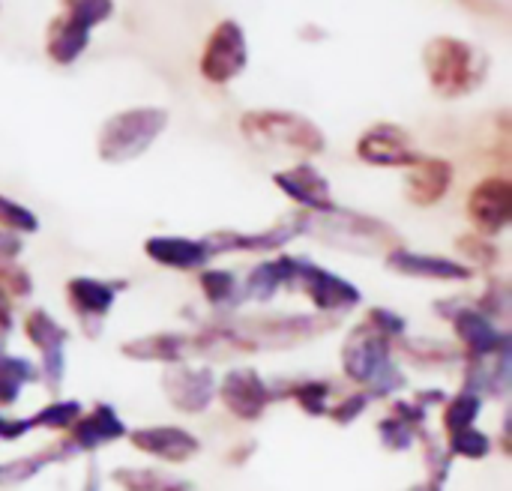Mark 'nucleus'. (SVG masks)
<instances>
[{"label":"nucleus","mask_w":512,"mask_h":491,"mask_svg":"<svg viewBox=\"0 0 512 491\" xmlns=\"http://www.w3.org/2000/svg\"><path fill=\"white\" fill-rule=\"evenodd\" d=\"M87 42H90V30L84 24L66 18L63 12L51 18L45 33V51L57 66H72L84 54Z\"/></svg>","instance_id":"obj_22"},{"label":"nucleus","mask_w":512,"mask_h":491,"mask_svg":"<svg viewBox=\"0 0 512 491\" xmlns=\"http://www.w3.org/2000/svg\"><path fill=\"white\" fill-rule=\"evenodd\" d=\"M78 417H81L78 402H54V405L42 408L36 417H30V429H69V426H75Z\"/></svg>","instance_id":"obj_30"},{"label":"nucleus","mask_w":512,"mask_h":491,"mask_svg":"<svg viewBox=\"0 0 512 491\" xmlns=\"http://www.w3.org/2000/svg\"><path fill=\"white\" fill-rule=\"evenodd\" d=\"M39 372L21 357H0V405H12L18 399V390L30 381H36Z\"/></svg>","instance_id":"obj_25"},{"label":"nucleus","mask_w":512,"mask_h":491,"mask_svg":"<svg viewBox=\"0 0 512 491\" xmlns=\"http://www.w3.org/2000/svg\"><path fill=\"white\" fill-rule=\"evenodd\" d=\"M294 399L297 405L312 414V417H321L327 411V399H330V384L327 381H306V384H297L294 387Z\"/></svg>","instance_id":"obj_33"},{"label":"nucleus","mask_w":512,"mask_h":491,"mask_svg":"<svg viewBox=\"0 0 512 491\" xmlns=\"http://www.w3.org/2000/svg\"><path fill=\"white\" fill-rule=\"evenodd\" d=\"M357 156L375 168H411L420 159L411 135L396 123H378L366 129L357 141Z\"/></svg>","instance_id":"obj_8"},{"label":"nucleus","mask_w":512,"mask_h":491,"mask_svg":"<svg viewBox=\"0 0 512 491\" xmlns=\"http://www.w3.org/2000/svg\"><path fill=\"white\" fill-rule=\"evenodd\" d=\"M123 435H126V426L120 423L117 411L111 405H96L87 417L75 420L69 444L78 453V450H96L102 444H111V441L123 438Z\"/></svg>","instance_id":"obj_21"},{"label":"nucleus","mask_w":512,"mask_h":491,"mask_svg":"<svg viewBox=\"0 0 512 491\" xmlns=\"http://www.w3.org/2000/svg\"><path fill=\"white\" fill-rule=\"evenodd\" d=\"M132 447L153 456V459H165V462H186L192 459L201 444L195 441V435H189L186 429L177 426H150V429H135L129 435Z\"/></svg>","instance_id":"obj_18"},{"label":"nucleus","mask_w":512,"mask_h":491,"mask_svg":"<svg viewBox=\"0 0 512 491\" xmlns=\"http://www.w3.org/2000/svg\"><path fill=\"white\" fill-rule=\"evenodd\" d=\"M480 408H483V396L471 393V390H462L444 411V429L447 435H456L462 429H471L474 420L480 417Z\"/></svg>","instance_id":"obj_27"},{"label":"nucleus","mask_w":512,"mask_h":491,"mask_svg":"<svg viewBox=\"0 0 512 491\" xmlns=\"http://www.w3.org/2000/svg\"><path fill=\"white\" fill-rule=\"evenodd\" d=\"M411 491H441V486H420V489H411Z\"/></svg>","instance_id":"obj_43"},{"label":"nucleus","mask_w":512,"mask_h":491,"mask_svg":"<svg viewBox=\"0 0 512 491\" xmlns=\"http://www.w3.org/2000/svg\"><path fill=\"white\" fill-rule=\"evenodd\" d=\"M417 348L405 345V351L417 360V363H450L456 360V351H450L444 342H414Z\"/></svg>","instance_id":"obj_36"},{"label":"nucleus","mask_w":512,"mask_h":491,"mask_svg":"<svg viewBox=\"0 0 512 491\" xmlns=\"http://www.w3.org/2000/svg\"><path fill=\"white\" fill-rule=\"evenodd\" d=\"M297 234H306V213H297V216L285 219L282 225H273L261 234L219 231V234H210L204 243H207L210 255H219V252H273V249H282L285 243H291Z\"/></svg>","instance_id":"obj_10"},{"label":"nucleus","mask_w":512,"mask_h":491,"mask_svg":"<svg viewBox=\"0 0 512 491\" xmlns=\"http://www.w3.org/2000/svg\"><path fill=\"white\" fill-rule=\"evenodd\" d=\"M306 234L321 237L324 243H333L339 249L351 252H381V249H399V237L393 228H387L381 219L354 213V210H327V213H306Z\"/></svg>","instance_id":"obj_5"},{"label":"nucleus","mask_w":512,"mask_h":491,"mask_svg":"<svg viewBox=\"0 0 512 491\" xmlns=\"http://www.w3.org/2000/svg\"><path fill=\"white\" fill-rule=\"evenodd\" d=\"M387 267L414 276V279H435V282H465L471 279V270L465 264H456L450 258H435V255H417L411 249H393L387 255Z\"/></svg>","instance_id":"obj_19"},{"label":"nucleus","mask_w":512,"mask_h":491,"mask_svg":"<svg viewBox=\"0 0 512 491\" xmlns=\"http://www.w3.org/2000/svg\"><path fill=\"white\" fill-rule=\"evenodd\" d=\"M342 366L351 381L369 387V393L375 396H387L405 387V375L390 360V339L372 324H360L351 333L342 351Z\"/></svg>","instance_id":"obj_3"},{"label":"nucleus","mask_w":512,"mask_h":491,"mask_svg":"<svg viewBox=\"0 0 512 491\" xmlns=\"http://www.w3.org/2000/svg\"><path fill=\"white\" fill-rule=\"evenodd\" d=\"M63 15L93 30L114 15V0H63Z\"/></svg>","instance_id":"obj_29"},{"label":"nucleus","mask_w":512,"mask_h":491,"mask_svg":"<svg viewBox=\"0 0 512 491\" xmlns=\"http://www.w3.org/2000/svg\"><path fill=\"white\" fill-rule=\"evenodd\" d=\"M0 228L9 231V234H15V231L18 234H30V231L39 228V219L27 207H21L18 201L0 195Z\"/></svg>","instance_id":"obj_31"},{"label":"nucleus","mask_w":512,"mask_h":491,"mask_svg":"<svg viewBox=\"0 0 512 491\" xmlns=\"http://www.w3.org/2000/svg\"><path fill=\"white\" fill-rule=\"evenodd\" d=\"M423 63L429 84L444 99H459L474 93L489 75V57L459 36H435L423 48Z\"/></svg>","instance_id":"obj_1"},{"label":"nucleus","mask_w":512,"mask_h":491,"mask_svg":"<svg viewBox=\"0 0 512 491\" xmlns=\"http://www.w3.org/2000/svg\"><path fill=\"white\" fill-rule=\"evenodd\" d=\"M453 186V165L447 159L435 156H420L405 177V198L417 207H432L438 204Z\"/></svg>","instance_id":"obj_16"},{"label":"nucleus","mask_w":512,"mask_h":491,"mask_svg":"<svg viewBox=\"0 0 512 491\" xmlns=\"http://www.w3.org/2000/svg\"><path fill=\"white\" fill-rule=\"evenodd\" d=\"M75 453V447L66 441L60 447H51V450H42L36 456H27V459H18V462H3L0 465V486H18V483H27L30 477H36L45 465L51 462H63Z\"/></svg>","instance_id":"obj_24"},{"label":"nucleus","mask_w":512,"mask_h":491,"mask_svg":"<svg viewBox=\"0 0 512 491\" xmlns=\"http://www.w3.org/2000/svg\"><path fill=\"white\" fill-rule=\"evenodd\" d=\"M459 249H462L468 258H474L480 267H489V264H495V261H498L495 246H492V243H486L483 237H462V240H459Z\"/></svg>","instance_id":"obj_37"},{"label":"nucleus","mask_w":512,"mask_h":491,"mask_svg":"<svg viewBox=\"0 0 512 491\" xmlns=\"http://www.w3.org/2000/svg\"><path fill=\"white\" fill-rule=\"evenodd\" d=\"M144 252L147 258L171 270H201L213 258L204 240H186V237H153L144 243Z\"/></svg>","instance_id":"obj_20"},{"label":"nucleus","mask_w":512,"mask_h":491,"mask_svg":"<svg viewBox=\"0 0 512 491\" xmlns=\"http://www.w3.org/2000/svg\"><path fill=\"white\" fill-rule=\"evenodd\" d=\"M366 405H369V393H354L339 408H333V420L336 423H354L366 411Z\"/></svg>","instance_id":"obj_38"},{"label":"nucleus","mask_w":512,"mask_h":491,"mask_svg":"<svg viewBox=\"0 0 512 491\" xmlns=\"http://www.w3.org/2000/svg\"><path fill=\"white\" fill-rule=\"evenodd\" d=\"M240 132L246 141L264 150H285L297 156H318L327 147L324 132L303 114L294 111H246L240 117Z\"/></svg>","instance_id":"obj_2"},{"label":"nucleus","mask_w":512,"mask_h":491,"mask_svg":"<svg viewBox=\"0 0 512 491\" xmlns=\"http://www.w3.org/2000/svg\"><path fill=\"white\" fill-rule=\"evenodd\" d=\"M273 183L300 207H306L309 213H327L333 210V195H330V183L321 171H315L312 165H294L285 168L279 174H273Z\"/></svg>","instance_id":"obj_15"},{"label":"nucleus","mask_w":512,"mask_h":491,"mask_svg":"<svg viewBox=\"0 0 512 491\" xmlns=\"http://www.w3.org/2000/svg\"><path fill=\"white\" fill-rule=\"evenodd\" d=\"M246 63H249V45L243 27L231 18L219 21L201 51V63H198L201 75L210 84H228L246 69Z\"/></svg>","instance_id":"obj_6"},{"label":"nucleus","mask_w":512,"mask_h":491,"mask_svg":"<svg viewBox=\"0 0 512 491\" xmlns=\"http://www.w3.org/2000/svg\"><path fill=\"white\" fill-rule=\"evenodd\" d=\"M291 288L312 297V303L321 312H351L360 303V291L351 282L339 279L336 273H330L324 267H315L306 258H297Z\"/></svg>","instance_id":"obj_7"},{"label":"nucleus","mask_w":512,"mask_h":491,"mask_svg":"<svg viewBox=\"0 0 512 491\" xmlns=\"http://www.w3.org/2000/svg\"><path fill=\"white\" fill-rule=\"evenodd\" d=\"M114 483H120L126 491H192L189 483H180L174 477H165L159 471H114L111 474Z\"/></svg>","instance_id":"obj_26"},{"label":"nucleus","mask_w":512,"mask_h":491,"mask_svg":"<svg viewBox=\"0 0 512 491\" xmlns=\"http://www.w3.org/2000/svg\"><path fill=\"white\" fill-rule=\"evenodd\" d=\"M198 282H201V291L207 294V303H213V306H234V303H240L237 276L234 273H228V270H201Z\"/></svg>","instance_id":"obj_28"},{"label":"nucleus","mask_w":512,"mask_h":491,"mask_svg":"<svg viewBox=\"0 0 512 491\" xmlns=\"http://www.w3.org/2000/svg\"><path fill=\"white\" fill-rule=\"evenodd\" d=\"M294 264L297 258L291 255H282L276 261H267V264H258L246 285H243V297L249 300H270L273 294H279L282 288H291V279H294ZM240 297V300H243Z\"/></svg>","instance_id":"obj_23"},{"label":"nucleus","mask_w":512,"mask_h":491,"mask_svg":"<svg viewBox=\"0 0 512 491\" xmlns=\"http://www.w3.org/2000/svg\"><path fill=\"white\" fill-rule=\"evenodd\" d=\"M24 432H30V420L0 417V441H18Z\"/></svg>","instance_id":"obj_39"},{"label":"nucleus","mask_w":512,"mask_h":491,"mask_svg":"<svg viewBox=\"0 0 512 491\" xmlns=\"http://www.w3.org/2000/svg\"><path fill=\"white\" fill-rule=\"evenodd\" d=\"M168 126V111L165 108H129L114 117H108L99 129V159L120 165L129 159H138Z\"/></svg>","instance_id":"obj_4"},{"label":"nucleus","mask_w":512,"mask_h":491,"mask_svg":"<svg viewBox=\"0 0 512 491\" xmlns=\"http://www.w3.org/2000/svg\"><path fill=\"white\" fill-rule=\"evenodd\" d=\"M21 252V240L9 231H0V261H12Z\"/></svg>","instance_id":"obj_40"},{"label":"nucleus","mask_w":512,"mask_h":491,"mask_svg":"<svg viewBox=\"0 0 512 491\" xmlns=\"http://www.w3.org/2000/svg\"><path fill=\"white\" fill-rule=\"evenodd\" d=\"M162 387L168 393V402L183 411V414H201L207 411V405L213 402L216 393V378L210 369H186V366H174L165 372Z\"/></svg>","instance_id":"obj_14"},{"label":"nucleus","mask_w":512,"mask_h":491,"mask_svg":"<svg viewBox=\"0 0 512 491\" xmlns=\"http://www.w3.org/2000/svg\"><path fill=\"white\" fill-rule=\"evenodd\" d=\"M468 216L480 234H498L512 219V183L507 177H486L468 198Z\"/></svg>","instance_id":"obj_9"},{"label":"nucleus","mask_w":512,"mask_h":491,"mask_svg":"<svg viewBox=\"0 0 512 491\" xmlns=\"http://www.w3.org/2000/svg\"><path fill=\"white\" fill-rule=\"evenodd\" d=\"M12 297L6 291H0V333H9L12 330Z\"/></svg>","instance_id":"obj_41"},{"label":"nucleus","mask_w":512,"mask_h":491,"mask_svg":"<svg viewBox=\"0 0 512 491\" xmlns=\"http://www.w3.org/2000/svg\"><path fill=\"white\" fill-rule=\"evenodd\" d=\"M366 324H372V327H375L378 333H384L390 342L399 339V336L405 333V318L396 315V312H390V309H372L369 318H366Z\"/></svg>","instance_id":"obj_35"},{"label":"nucleus","mask_w":512,"mask_h":491,"mask_svg":"<svg viewBox=\"0 0 512 491\" xmlns=\"http://www.w3.org/2000/svg\"><path fill=\"white\" fill-rule=\"evenodd\" d=\"M450 321L459 333V339L465 342V351L480 360V357H492L504 348H510V336L501 333L492 318H486L480 309H468V306H459L456 312H450Z\"/></svg>","instance_id":"obj_17"},{"label":"nucleus","mask_w":512,"mask_h":491,"mask_svg":"<svg viewBox=\"0 0 512 491\" xmlns=\"http://www.w3.org/2000/svg\"><path fill=\"white\" fill-rule=\"evenodd\" d=\"M489 450H492L489 435L477 432L474 426H471V429H462V432H456V435H450V453H453V456L483 459V456H489Z\"/></svg>","instance_id":"obj_32"},{"label":"nucleus","mask_w":512,"mask_h":491,"mask_svg":"<svg viewBox=\"0 0 512 491\" xmlns=\"http://www.w3.org/2000/svg\"><path fill=\"white\" fill-rule=\"evenodd\" d=\"M84 491H99V471L96 468H90V474H87V486Z\"/></svg>","instance_id":"obj_42"},{"label":"nucleus","mask_w":512,"mask_h":491,"mask_svg":"<svg viewBox=\"0 0 512 491\" xmlns=\"http://www.w3.org/2000/svg\"><path fill=\"white\" fill-rule=\"evenodd\" d=\"M123 288H126V282H102V279H87V276H78L66 285L69 306L87 327V336H99V327H102L105 315L111 312L117 291H123Z\"/></svg>","instance_id":"obj_11"},{"label":"nucleus","mask_w":512,"mask_h":491,"mask_svg":"<svg viewBox=\"0 0 512 491\" xmlns=\"http://www.w3.org/2000/svg\"><path fill=\"white\" fill-rule=\"evenodd\" d=\"M222 405L237 417V420H258L267 405L273 402V390L261 381L255 369H234L225 375L219 387Z\"/></svg>","instance_id":"obj_12"},{"label":"nucleus","mask_w":512,"mask_h":491,"mask_svg":"<svg viewBox=\"0 0 512 491\" xmlns=\"http://www.w3.org/2000/svg\"><path fill=\"white\" fill-rule=\"evenodd\" d=\"M24 333L27 339L39 348L42 354V375H45V384L51 390L60 387L63 381V345L69 339L66 327H60L45 309H33L24 321Z\"/></svg>","instance_id":"obj_13"},{"label":"nucleus","mask_w":512,"mask_h":491,"mask_svg":"<svg viewBox=\"0 0 512 491\" xmlns=\"http://www.w3.org/2000/svg\"><path fill=\"white\" fill-rule=\"evenodd\" d=\"M0 291H6L9 297L21 300V297H27L33 291V282H30V276L21 267H15L9 261H0Z\"/></svg>","instance_id":"obj_34"}]
</instances>
